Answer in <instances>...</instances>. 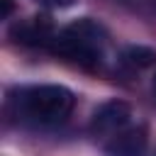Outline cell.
<instances>
[{
  "instance_id": "obj_1",
  "label": "cell",
  "mask_w": 156,
  "mask_h": 156,
  "mask_svg": "<svg viewBox=\"0 0 156 156\" xmlns=\"http://www.w3.org/2000/svg\"><path fill=\"white\" fill-rule=\"evenodd\" d=\"M73 93L63 85H24L17 88L10 98L12 112L27 122L39 127H51L63 122L73 110Z\"/></svg>"
},
{
  "instance_id": "obj_2",
  "label": "cell",
  "mask_w": 156,
  "mask_h": 156,
  "mask_svg": "<svg viewBox=\"0 0 156 156\" xmlns=\"http://www.w3.org/2000/svg\"><path fill=\"white\" fill-rule=\"evenodd\" d=\"M102 46H105V29L88 17L68 24L51 41V49L56 54H61L85 68H93L100 63Z\"/></svg>"
},
{
  "instance_id": "obj_3",
  "label": "cell",
  "mask_w": 156,
  "mask_h": 156,
  "mask_svg": "<svg viewBox=\"0 0 156 156\" xmlns=\"http://www.w3.org/2000/svg\"><path fill=\"white\" fill-rule=\"evenodd\" d=\"M129 117H132V107L127 102L110 100V102H105L95 110L93 122H90V132L95 136H115L117 132L127 129Z\"/></svg>"
},
{
  "instance_id": "obj_4",
  "label": "cell",
  "mask_w": 156,
  "mask_h": 156,
  "mask_svg": "<svg viewBox=\"0 0 156 156\" xmlns=\"http://www.w3.org/2000/svg\"><path fill=\"white\" fill-rule=\"evenodd\" d=\"M146 127H129L117 132L107 146H105V156H146Z\"/></svg>"
},
{
  "instance_id": "obj_5",
  "label": "cell",
  "mask_w": 156,
  "mask_h": 156,
  "mask_svg": "<svg viewBox=\"0 0 156 156\" xmlns=\"http://www.w3.org/2000/svg\"><path fill=\"white\" fill-rule=\"evenodd\" d=\"M12 37L22 44H32V46H51L54 41V32H51V24L44 20V17H34L29 22H22L12 29Z\"/></svg>"
},
{
  "instance_id": "obj_6",
  "label": "cell",
  "mask_w": 156,
  "mask_h": 156,
  "mask_svg": "<svg viewBox=\"0 0 156 156\" xmlns=\"http://www.w3.org/2000/svg\"><path fill=\"white\" fill-rule=\"evenodd\" d=\"M122 58H124L129 66L149 68V66L156 63V51H154L151 46H141V44H136V46H127L124 54H122Z\"/></svg>"
},
{
  "instance_id": "obj_7",
  "label": "cell",
  "mask_w": 156,
  "mask_h": 156,
  "mask_svg": "<svg viewBox=\"0 0 156 156\" xmlns=\"http://www.w3.org/2000/svg\"><path fill=\"white\" fill-rule=\"evenodd\" d=\"M44 5H49V7H68V5H73V0H41Z\"/></svg>"
},
{
  "instance_id": "obj_8",
  "label": "cell",
  "mask_w": 156,
  "mask_h": 156,
  "mask_svg": "<svg viewBox=\"0 0 156 156\" xmlns=\"http://www.w3.org/2000/svg\"><path fill=\"white\" fill-rule=\"evenodd\" d=\"M12 12V0H2V17H10Z\"/></svg>"
},
{
  "instance_id": "obj_9",
  "label": "cell",
  "mask_w": 156,
  "mask_h": 156,
  "mask_svg": "<svg viewBox=\"0 0 156 156\" xmlns=\"http://www.w3.org/2000/svg\"><path fill=\"white\" fill-rule=\"evenodd\" d=\"M154 93H156V76H154Z\"/></svg>"
}]
</instances>
